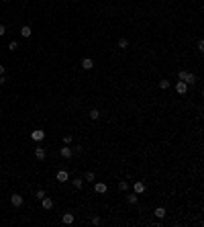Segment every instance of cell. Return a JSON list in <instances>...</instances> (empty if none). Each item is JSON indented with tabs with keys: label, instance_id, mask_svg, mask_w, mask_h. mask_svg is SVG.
Returning <instances> with one entry per match:
<instances>
[{
	"label": "cell",
	"instance_id": "6da1fadb",
	"mask_svg": "<svg viewBox=\"0 0 204 227\" xmlns=\"http://www.w3.org/2000/svg\"><path fill=\"white\" fill-rule=\"evenodd\" d=\"M41 207H43L45 211H51V209H53V200H51V199L47 196V194H45V196L41 199Z\"/></svg>",
	"mask_w": 204,
	"mask_h": 227
},
{
	"label": "cell",
	"instance_id": "7a4b0ae2",
	"mask_svg": "<svg viewBox=\"0 0 204 227\" xmlns=\"http://www.w3.org/2000/svg\"><path fill=\"white\" fill-rule=\"evenodd\" d=\"M31 139H33V141H41V139H45V131L35 129L33 133H31Z\"/></svg>",
	"mask_w": 204,
	"mask_h": 227
},
{
	"label": "cell",
	"instance_id": "3957f363",
	"mask_svg": "<svg viewBox=\"0 0 204 227\" xmlns=\"http://www.w3.org/2000/svg\"><path fill=\"white\" fill-rule=\"evenodd\" d=\"M176 92H178V94H186V92H188V84L182 82V80L176 82Z\"/></svg>",
	"mask_w": 204,
	"mask_h": 227
},
{
	"label": "cell",
	"instance_id": "277c9868",
	"mask_svg": "<svg viewBox=\"0 0 204 227\" xmlns=\"http://www.w3.org/2000/svg\"><path fill=\"white\" fill-rule=\"evenodd\" d=\"M59 153H61V158L69 160L72 156H74V150H72V147H61V150H59Z\"/></svg>",
	"mask_w": 204,
	"mask_h": 227
},
{
	"label": "cell",
	"instance_id": "5b68a950",
	"mask_svg": "<svg viewBox=\"0 0 204 227\" xmlns=\"http://www.w3.org/2000/svg\"><path fill=\"white\" fill-rule=\"evenodd\" d=\"M55 178L59 180V182H68V180H69V174H68V170H59Z\"/></svg>",
	"mask_w": 204,
	"mask_h": 227
},
{
	"label": "cell",
	"instance_id": "8992f818",
	"mask_svg": "<svg viewBox=\"0 0 204 227\" xmlns=\"http://www.w3.org/2000/svg\"><path fill=\"white\" fill-rule=\"evenodd\" d=\"M45 156H47L45 147H35V158L37 160H45Z\"/></svg>",
	"mask_w": 204,
	"mask_h": 227
},
{
	"label": "cell",
	"instance_id": "52a82bcc",
	"mask_svg": "<svg viewBox=\"0 0 204 227\" xmlns=\"http://www.w3.org/2000/svg\"><path fill=\"white\" fill-rule=\"evenodd\" d=\"M61 223H63V225H72V223H74V215H72V213H63Z\"/></svg>",
	"mask_w": 204,
	"mask_h": 227
},
{
	"label": "cell",
	"instance_id": "ba28073f",
	"mask_svg": "<svg viewBox=\"0 0 204 227\" xmlns=\"http://www.w3.org/2000/svg\"><path fill=\"white\" fill-rule=\"evenodd\" d=\"M92 68H94V62L90 57H84L82 59V70H92Z\"/></svg>",
	"mask_w": 204,
	"mask_h": 227
},
{
	"label": "cell",
	"instance_id": "9c48e42d",
	"mask_svg": "<svg viewBox=\"0 0 204 227\" xmlns=\"http://www.w3.org/2000/svg\"><path fill=\"white\" fill-rule=\"evenodd\" d=\"M133 188H135V193H137V194H141V193H145V188H147V186H145V182H141V180H137Z\"/></svg>",
	"mask_w": 204,
	"mask_h": 227
},
{
	"label": "cell",
	"instance_id": "30bf717a",
	"mask_svg": "<svg viewBox=\"0 0 204 227\" xmlns=\"http://www.w3.org/2000/svg\"><path fill=\"white\" fill-rule=\"evenodd\" d=\"M10 203H12V207H20L23 205V196H20V194H12V196H10Z\"/></svg>",
	"mask_w": 204,
	"mask_h": 227
},
{
	"label": "cell",
	"instance_id": "8fae6325",
	"mask_svg": "<svg viewBox=\"0 0 204 227\" xmlns=\"http://www.w3.org/2000/svg\"><path fill=\"white\" fill-rule=\"evenodd\" d=\"M94 190H96L98 194H104V193H106V184H104V182H96V184H94Z\"/></svg>",
	"mask_w": 204,
	"mask_h": 227
},
{
	"label": "cell",
	"instance_id": "7c38bea8",
	"mask_svg": "<svg viewBox=\"0 0 204 227\" xmlns=\"http://www.w3.org/2000/svg\"><path fill=\"white\" fill-rule=\"evenodd\" d=\"M72 184H74V188H78V190H80L82 186H84V180H82L80 176H76V178L72 180Z\"/></svg>",
	"mask_w": 204,
	"mask_h": 227
},
{
	"label": "cell",
	"instance_id": "4fadbf2b",
	"mask_svg": "<svg viewBox=\"0 0 204 227\" xmlns=\"http://www.w3.org/2000/svg\"><path fill=\"white\" fill-rule=\"evenodd\" d=\"M31 33H33V31H31V27H29V25H25V27L20 29V35H23V37H27V39L31 37Z\"/></svg>",
	"mask_w": 204,
	"mask_h": 227
},
{
	"label": "cell",
	"instance_id": "5bb4252c",
	"mask_svg": "<svg viewBox=\"0 0 204 227\" xmlns=\"http://www.w3.org/2000/svg\"><path fill=\"white\" fill-rule=\"evenodd\" d=\"M184 82H186V84H194V82H196V76L188 72V74H186V78H184Z\"/></svg>",
	"mask_w": 204,
	"mask_h": 227
},
{
	"label": "cell",
	"instance_id": "9a60e30c",
	"mask_svg": "<svg viewBox=\"0 0 204 227\" xmlns=\"http://www.w3.org/2000/svg\"><path fill=\"white\" fill-rule=\"evenodd\" d=\"M155 217L157 219H163V217H165V209H163V207H157L155 209Z\"/></svg>",
	"mask_w": 204,
	"mask_h": 227
},
{
	"label": "cell",
	"instance_id": "2e32d148",
	"mask_svg": "<svg viewBox=\"0 0 204 227\" xmlns=\"http://www.w3.org/2000/svg\"><path fill=\"white\" fill-rule=\"evenodd\" d=\"M127 200H129L131 205H135L137 200H139V194H137V193H133V194H129V196H127Z\"/></svg>",
	"mask_w": 204,
	"mask_h": 227
},
{
	"label": "cell",
	"instance_id": "e0dca14e",
	"mask_svg": "<svg viewBox=\"0 0 204 227\" xmlns=\"http://www.w3.org/2000/svg\"><path fill=\"white\" fill-rule=\"evenodd\" d=\"M90 119H92V121H98V119H100V113H98L96 109H92L90 110Z\"/></svg>",
	"mask_w": 204,
	"mask_h": 227
},
{
	"label": "cell",
	"instance_id": "ac0fdd59",
	"mask_svg": "<svg viewBox=\"0 0 204 227\" xmlns=\"http://www.w3.org/2000/svg\"><path fill=\"white\" fill-rule=\"evenodd\" d=\"M84 180H88V182H94V172H92V170H88V172L84 174Z\"/></svg>",
	"mask_w": 204,
	"mask_h": 227
},
{
	"label": "cell",
	"instance_id": "d6986e66",
	"mask_svg": "<svg viewBox=\"0 0 204 227\" xmlns=\"http://www.w3.org/2000/svg\"><path fill=\"white\" fill-rule=\"evenodd\" d=\"M118 47H121V49H127V47H129V41H127L125 37H122V39H118Z\"/></svg>",
	"mask_w": 204,
	"mask_h": 227
},
{
	"label": "cell",
	"instance_id": "ffe728a7",
	"mask_svg": "<svg viewBox=\"0 0 204 227\" xmlns=\"http://www.w3.org/2000/svg\"><path fill=\"white\" fill-rule=\"evenodd\" d=\"M159 88L167 90V88H170V80H161V82H159Z\"/></svg>",
	"mask_w": 204,
	"mask_h": 227
},
{
	"label": "cell",
	"instance_id": "44dd1931",
	"mask_svg": "<svg viewBox=\"0 0 204 227\" xmlns=\"http://www.w3.org/2000/svg\"><path fill=\"white\" fill-rule=\"evenodd\" d=\"M8 49H10V51H16V49H19V41H10L8 43Z\"/></svg>",
	"mask_w": 204,
	"mask_h": 227
},
{
	"label": "cell",
	"instance_id": "7402d4cb",
	"mask_svg": "<svg viewBox=\"0 0 204 227\" xmlns=\"http://www.w3.org/2000/svg\"><path fill=\"white\" fill-rule=\"evenodd\" d=\"M118 188H121V190H127V188H129V182H127V180H121V182H118Z\"/></svg>",
	"mask_w": 204,
	"mask_h": 227
},
{
	"label": "cell",
	"instance_id": "603a6c76",
	"mask_svg": "<svg viewBox=\"0 0 204 227\" xmlns=\"http://www.w3.org/2000/svg\"><path fill=\"white\" fill-rule=\"evenodd\" d=\"M35 196H37V200H41V199H43V196H45V190H41V188H39V190L35 193Z\"/></svg>",
	"mask_w": 204,
	"mask_h": 227
},
{
	"label": "cell",
	"instance_id": "cb8c5ba5",
	"mask_svg": "<svg viewBox=\"0 0 204 227\" xmlns=\"http://www.w3.org/2000/svg\"><path fill=\"white\" fill-rule=\"evenodd\" d=\"M63 143H65V145L72 143V135H63Z\"/></svg>",
	"mask_w": 204,
	"mask_h": 227
},
{
	"label": "cell",
	"instance_id": "d4e9b609",
	"mask_svg": "<svg viewBox=\"0 0 204 227\" xmlns=\"http://www.w3.org/2000/svg\"><path fill=\"white\" fill-rule=\"evenodd\" d=\"M92 223H94V225H100L102 221H100V217H94V219H92Z\"/></svg>",
	"mask_w": 204,
	"mask_h": 227
},
{
	"label": "cell",
	"instance_id": "484cf974",
	"mask_svg": "<svg viewBox=\"0 0 204 227\" xmlns=\"http://www.w3.org/2000/svg\"><path fill=\"white\" fill-rule=\"evenodd\" d=\"M4 33H6V27H4V25H0V37H2Z\"/></svg>",
	"mask_w": 204,
	"mask_h": 227
},
{
	"label": "cell",
	"instance_id": "4316f807",
	"mask_svg": "<svg viewBox=\"0 0 204 227\" xmlns=\"http://www.w3.org/2000/svg\"><path fill=\"white\" fill-rule=\"evenodd\" d=\"M2 84H6V76H0V86Z\"/></svg>",
	"mask_w": 204,
	"mask_h": 227
},
{
	"label": "cell",
	"instance_id": "83f0119b",
	"mask_svg": "<svg viewBox=\"0 0 204 227\" xmlns=\"http://www.w3.org/2000/svg\"><path fill=\"white\" fill-rule=\"evenodd\" d=\"M0 76H4V66H0Z\"/></svg>",
	"mask_w": 204,
	"mask_h": 227
},
{
	"label": "cell",
	"instance_id": "f1b7e54d",
	"mask_svg": "<svg viewBox=\"0 0 204 227\" xmlns=\"http://www.w3.org/2000/svg\"><path fill=\"white\" fill-rule=\"evenodd\" d=\"M0 2H8V0H0Z\"/></svg>",
	"mask_w": 204,
	"mask_h": 227
}]
</instances>
